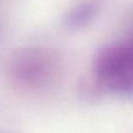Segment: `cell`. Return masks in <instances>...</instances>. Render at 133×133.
Here are the masks:
<instances>
[{
    "label": "cell",
    "mask_w": 133,
    "mask_h": 133,
    "mask_svg": "<svg viewBox=\"0 0 133 133\" xmlns=\"http://www.w3.org/2000/svg\"><path fill=\"white\" fill-rule=\"evenodd\" d=\"M91 72L101 89L115 95L133 94V35L102 46L92 58Z\"/></svg>",
    "instance_id": "1"
},
{
    "label": "cell",
    "mask_w": 133,
    "mask_h": 133,
    "mask_svg": "<svg viewBox=\"0 0 133 133\" xmlns=\"http://www.w3.org/2000/svg\"><path fill=\"white\" fill-rule=\"evenodd\" d=\"M19 77L25 82L36 84L41 83L49 75V62L41 55L30 54L19 63Z\"/></svg>",
    "instance_id": "3"
},
{
    "label": "cell",
    "mask_w": 133,
    "mask_h": 133,
    "mask_svg": "<svg viewBox=\"0 0 133 133\" xmlns=\"http://www.w3.org/2000/svg\"><path fill=\"white\" fill-rule=\"evenodd\" d=\"M98 7L92 1H85L72 6L63 16V27L70 32L84 29L96 19Z\"/></svg>",
    "instance_id": "2"
}]
</instances>
